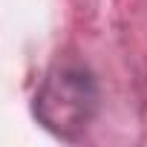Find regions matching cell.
I'll use <instances>...</instances> for the list:
<instances>
[{"instance_id": "6da1fadb", "label": "cell", "mask_w": 147, "mask_h": 147, "mask_svg": "<svg viewBox=\"0 0 147 147\" xmlns=\"http://www.w3.org/2000/svg\"><path fill=\"white\" fill-rule=\"evenodd\" d=\"M101 92L95 75L78 58H58L32 98V113L43 130L63 141L81 138L95 121Z\"/></svg>"}]
</instances>
